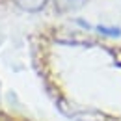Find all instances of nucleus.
Here are the masks:
<instances>
[{
	"mask_svg": "<svg viewBox=\"0 0 121 121\" xmlns=\"http://www.w3.org/2000/svg\"><path fill=\"white\" fill-rule=\"evenodd\" d=\"M97 30L103 32V34H106V35H121V30H119V28H104V26H99Z\"/></svg>",
	"mask_w": 121,
	"mask_h": 121,
	"instance_id": "7ed1b4c3",
	"label": "nucleus"
},
{
	"mask_svg": "<svg viewBox=\"0 0 121 121\" xmlns=\"http://www.w3.org/2000/svg\"><path fill=\"white\" fill-rule=\"evenodd\" d=\"M86 0H54L56 8L60 11H73V9H78L84 6Z\"/></svg>",
	"mask_w": 121,
	"mask_h": 121,
	"instance_id": "f257e3e1",
	"label": "nucleus"
},
{
	"mask_svg": "<svg viewBox=\"0 0 121 121\" xmlns=\"http://www.w3.org/2000/svg\"><path fill=\"white\" fill-rule=\"evenodd\" d=\"M15 4L26 11H39L47 4V0H15Z\"/></svg>",
	"mask_w": 121,
	"mask_h": 121,
	"instance_id": "f03ea898",
	"label": "nucleus"
}]
</instances>
